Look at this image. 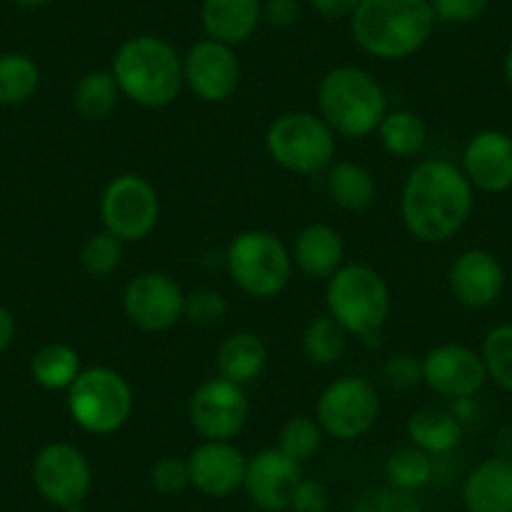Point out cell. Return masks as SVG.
Listing matches in <instances>:
<instances>
[{
	"instance_id": "6da1fadb",
	"label": "cell",
	"mask_w": 512,
	"mask_h": 512,
	"mask_svg": "<svg viewBox=\"0 0 512 512\" xmlns=\"http://www.w3.org/2000/svg\"><path fill=\"white\" fill-rule=\"evenodd\" d=\"M475 209V189L457 164L422 159L407 174L400 211L405 229L422 244H442L457 236Z\"/></svg>"
},
{
	"instance_id": "c3c4849f",
	"label": "cell",
	"mask_w": 512,
	"mask_h": 512,
	"mask_svg": "<svg viewBox=\"0 0 512 512\" xmlns=\"http://www.w3.org/2000/svg\"><path fill=\"white\" fill-rule=\"evenodd\" d=\"M435 512H445V510H435Z\"/></svg>"
},
{
	"instance_id": "836d02e7",
	"label": "cell",
	"mask_w": 512,
	"mask_h": 512,
	"mask_svg": "<svg viewBox=\"0 0 512 512\" xmlns=\"http://www.w3.org/2000/svg\"><path fill=\"white\" fill-rule=\"evenodd\" d=\"M324 430L319 427V422L314 417H292V420L284 422L282 432H279L277 450H282L284 455L292 457L294 462H307L322 450L324 442Z\"/></svg>"
},
{
	"instance_id": "1f68e13d",
	"label": "cell",
	"mask_w": 512,
	"mask_h": 512,
	"mask_svg": "<svg viewBox=\"0 0 512 512\" xmlns=\"http://www.w3.org/2000/svg\"><path fill=\"white\" fill-rule=\"evenodd\" d=\"M480 357L485 362L487 379H492L500 390L512 392V322L497 324L485 334Z\"/></svg>"
},
{
	"instance_id": "ee69618b",
	"label": "cell",
	"mask_w": 512,
	"mask_h": 512,
	"mask_svg": "<svg viewBox=\"0 0 512 512\" xmlns=\"http://www.w3.org/2000/svg\"><path fill=\"white\" fill-rule=\"evenodd\" d=\"M452 415L465 425V422H472L477 417V405H475V397H465V400H455L450 407Z\"/></svg>"
},
{
	"instance_id": "7bdbcfd3",
	"label": "cell",
	"mask_w": 512,
	"mask_h": 512,
	"mask_svg": "<svg viewBox=\"0 0 512 512\" xmlns=\"http://www.w3.org/2000/svg\"><path fill=\"white\" fill-rule=\"evenodd\" d=\"M13 339H16V317L11 314V309L0 304V354L11 347Z\"/></svg>"
},
{
	"instance_id": "ac0fdd59",
	"label": "cell",
	"mask_w": 512,
	"mask_h": 512,
	"mask_svg": "<svg viewBox=\"0 0 512 512\" xmlns=\"http://www.w3.org/2000/svg\"><path fill=\"white\" fill-rule=\"evenodd\" d=\"M249 457L234 442L204 440L186 457L191 487L206 497H229L244 487Z\"/></svg>"
},
{
	"instance_id": "5bb4252c",
	"label": "cell",
	"mask_w": 512,
	"mask_h": 512,
	"mask_svg": "<svg viewBox=\"0 0 512 512\" xmlns=\"http://www.w3.org/2000/svg\"><path fill=\"white\" fill-rule=\"evenodd\" d=\"M184 86L204 103H224L239 91L241 61L226 43L201 38L186 51Z\"/></svg>"
},
{
	"instance_id": "e0dca14e",
	"label": "cell",
	"mask_w": 512,
	"mask_h": 512,
	"mask_svg": "<svg viewBox=\"0 0 512 512\" xmlns=\"http://www.w3.org/2000/svg\"><path fill=\"white\" fill-rule=\"evenodd\" d=\"M460 169L475 191L505 194L512 189V136L500 128L477 131L462 151Z\"/></svg>"
},
{
	"instance_id": "f6af8a7d",
	"label": "cell",
	"mask_w": 512,
	"mask_h": 512,
	"mask_svg": "<svg viewBox=\"0 0 512 512\" xmlns=\"http://www.w3.org/2000/svg\"><path fill=\"white\" fill-rule=\"evenodd\" d=\"M495 455L512 460V422H507V425H502L500 430H497Z\"/></svg>"
},
{
	"instance_id": "4316f807",
	"label": "cell",
	"mask_w": 512,
	"mask_h": 512,
	"mask_svg": "<svg viewBox=\"0 0 512 512\" xmlns=\"http://www.w3.org/2000/svg\"><path fill=\"white\" fill-rule=\"evenodd\" d=\"M81 354L63 342L43 344L31 357V377L48 392L68 390L81 374Z\"/></svg>"
},
{
	"instance_id": "4fadbf2b",
	"label": "cell",
	"mask_w": 512,
	"mask_h": 512,
	"mask_svg": "<svg viewBox=\"0 0 512 512\" xmlns=\"http://www.w3.org/2000/svg\"><path fill=\"white\" fill-rule=\"evenodd\" d=\"M186 294L169 274L144 272L123 289V312L144 332H166L184 319Z\"/></svg>"
},
{
	"instance_id": "7402d4cb",
	"label": "cell",
	"mask_w": 512,
	"mask_h": 512,
	"mask_svg": "<svg viewBox=\"0 0 512 512\" xmlns=\"http://www.w3.org/2000/svg\"><path fill=\"white\" fill-rule=\"evenodd\" d=\"M294 267L307 279L327 282L344 267V241L329 224H309L297 234L292 246Z\"/></svg>"
},
{
	"instance_id": "cb8c5ba5",
	"label": "cell",
	"mask_w": 512,
	"mask_h": 512,
	"mask_svg": "<svg viewBox=\"0 0 512 512\" xmlns=\"http://www.w3.org/2000/svg\"><path fill=\"white\" fill-rule=\"evenodd\" d=\"M324 184H327V196L332 199L334 206L344 211H367L374 204L377 196V181L367 166L357 164V161H334L327 171H324Z\"/></svg>"
},
{
	"instance_id": "7a4b0ae2",
	"label": "cell",
	"mask_w": 512,
	"mask_h": 512,
	"mask_svg": "<svg viewBox=\"0 0 512 512\" xmlns=\"http://www.w3.org/2000/svg\"><path fill=\"white\" fill-rule=\"evenodd\" d=\"M435 26L430 0H362L349 18L359 51L377 61H405L420 53Z\"/></svg>"
},
{
	"instance_id": "7dc6e473",
	"label": "cell",
	"mask_w": 512,
	"mask_h": 512,
	"mask_svg": "<svg viewBox=\"0 0 512 512\" xmlns=\"http://www.w3.org/2000/svg\"><path fill=\"white\" fill-rule=\"evenodd\" d=\"M13 3H16V6H21V8H26V11H38V8L48 6L51 0H13Z\"/></svg>"
},
{
	"instance_id": "30bf717a",
	"label": "cell",
	"mask_w": 512,
	"mask_h": 512,
	"mask_svg": "<svg viewBox=\"0 0 512 512\" xmlns=\"http://www.w3.org/2000/svg\"><path fill=\"white\" fill-rule=\"evenodd\" d=\"M159 191L139 174H121L101 194L103 229L111 231L123 244L144 241L159 224Z\"/></svg>"
},
{
	"instance_id": "ffe728a7",
	"label": "cell",
	"mask_w": 512,
	"mask_h": 512,
	"mask_svg": "<svg viewBox=\"0 0 512 512\" xmlns=\"http://www.w3.org/2000/svg\"><path fill=\"white\" fill-rule=\"evenodd\" d=\"M199 18L206 38L234 48L262 26V0H201Z\"/></svg>"
},
{
	"instance_id": "3957f363",
	"label": "cell",
	"mask_w": 512,
	"mask_h": 512,
	"mask_svg": "<svg viewBox=\"0 0 512 512\" xmlns=\"http://www.w3.org/2000/svg\"><path fill=\"white\" fill-rule=\"evenodd\" d=\"M121 96L144 108H166L184 88V58L169 41L151 33L128 38L111 61Z\"/></svg>"
},
{
	"instance_id": "f546056e",
	"label": "cell",
	"mask_w": 512,
	"mask_h": 512,
	"mask_svg": "<svg viewBox=\"0 0 512 512\" xmlns=\"http://www.w3.org/2000/svg\"><path fill=\"white\" fill-rule=\"evenodd\" d=\"M384 477H387L390 487L415 495L417 490L430 485L432 477H435V457L415 445L400 447L384 462Z\"/></svg>"
},
{
	"instance_id": "8d00e7d4",
	"label": "cell",
	"mask_w": 512,
	"mask_h": 512,
	"mask_svg": "<svg viewBox=\"0 0 512 512\" xmlns=\"http://www.w3.org/2000/svg\"><path fill=\"white\" fill-rule=\"evenodd\" d=\"M382 382L390 390H415L417 384H422V359L412 357V354H392L390 359H384L382 364Z\"/></svg>"
},
{
	"instance_id": "4dcf8cb0",
	"label": "cell",
	"mask_w": 512,
	"mask_h": 512,
	"mask_svg": "<svg viewBox=\"0 0 512 512\" xmlns=\"http://www.w3.org/2000/svg\"><path fill=\"white\" fill-rule=\"evenodd\" d=\"M349 334L329 314L314 317L302 334L304 357L317 367H332L347 352Z\"/></svg>"
},
{
	"instance_id": "8fae6325",
	"label": "cell",
	"mask_w": 512,
	"mask_h": 512,
	"mask_svg": "<svg viewBox=\"0 0 512 512\" xmlns=\"http://www.w3.org/2000/svg\"><path fill=\"white\" fill-rule=\"evenodd\" d=\"M33 485L53 507L73 512L83 505L93 485L88 457L68 442H48L33 457Z\"/></svg>"
},
{
	"instance_id": "83f0119b",
	"label": "cell",
	"mask_w": 512,
	"mask_h": 512,
	"mask_svg": "<svg viewBox=\"0 0 512 512\" xmlns=\"http://www.w3.org/2000/svg\"><path fill=\"white\" fill-rule=\"evenodd\" d=\"M118 98H121V88H118L111 68L88 71L73 88V108L78 111V116L93 123L106 121L116 111Z\"/></svg>"
},
{
	"instance_id": "603a6c76",
	"label": "cell",
	"mask_w": 512,
	"mask_h": 512,
	"mask_svg": "<svg viewBox=\"0 0 512 512\" xmlns=\"http://www.w3.org/2000/svg\"><path fill=\"white\" fill-rule=\"evenodd\" d=\"M269 359V349L256 332H231L216 349V369L219 377L231 379L236 384L254 382L264 372Z\"/></svg>"
},
{
	"instance_id": "8992f818",
	"label": "cell",
	"mask_w": 512,
	"mask_h": 512,
	"mask_svg": "<svg viewBox=\"0 0 512 512\" xmlns=\"http://www.w3.org/2000/svg\"><path fill=\"white\" fill-rule=\"evenodd\" d=\"M226 272L249 297L274 299L292 279V251L267 229L239 231L226 249Z\"/></svg>"
},
{
	"instance_id": "74e56055",
	"label": "cell",
	"mask_w": 512,
	"mask_h": 512,
	"mask_svg": "<svg viewBox=\"0 0 512 512\" xmlns=\"http://www.w3.org/2000/svg\"><path fill=\"white\" fill-rule=\"evenodd\" d=\"M151 487L161 495H179L186 487H191L189 465L181 457H161L154 467H151Z\"/></svg>"
},
{
	"instance_id": "9a60e30c",
	"label": "cell",
	"mask_w": 512,
	"mask_h": 512,
	"mask_svg": "<svg viewBox=\"0 0 512 512\" xmlns=\"http://www.w3.org/2000/svg\"><path fill=\"white\" fill-rule=\"evenodd\" d=\"M422 382L445 400L475 397L487 384L480 352L465 344H437L422 357Z\"/></svg>"
},
{
	"instance_id": "7c38bea8",
	"label": "cell",
	"mask_w": 512,
	"mask_h": 512,
	"mask_svg": "<svg viewBox=\"0 0 512 512\" xmlns=\"http://www.w3.org/2000/svg\"><path fill=\"white\" fill-rule=\"evenodd\" d=\"M249 397L231 379L201 382L189 400V422L201 440L234 442L249 420Z\"/></svg>"
},
{
	"instance_id": "484cf974",
	"label": "cell",
	"mask_w": 512,
	"mask_h": 512,
	"mask_svg": "<svg viewBox=\"0 0 512 512\" xmlns=\"http://www.w3.org/2000/svg\"><path fill=\"white\" fill-rule=\"evenodd\" d=\"M377 136L382 149L395 159H417L427 149V123L410 108L384 113Z\"/></svg>"
},
{
	"instance_id": "44dd1931",
	"label": "cell",
	"mask_w": 512,
	"mask_h": 512,
	"mask_svg": "<svg viewBox=\"0 0 512 512\" xmlns=\"http://www.w3.org/2000/svg\"><path fill=\"white\" fill-rule=\"evenodd\" d=\"M467 512H512V460L492 455L472 467L462 485Z\"/></svg>"
},
{
	"instance_id": "5b68a950",
	"label": "cell",
	"mask_w": 512,
	"mask_h": 512,
	"mask_svg": "<svg viewBox=\"0 0 512 512\" xmlns=\"http://www.w3.org/2000/svg\"><path fill=\"white\" fill-rule=\"evenodd\" d=\"M327 309L344 332L372 342L390 319V287L377 269L367 264H344L327 279Z\"/></svg>"
},
{
	"instance_id": "bcb514c9",
	"label": "cell",
	"mask_w": 512,
	"mask_h": 512,
	"mask_svg": "<svg viewBox=\"0 0 512 512\" xmlns=\"http://www.w3.org/2000/svg\"><path fill=\"white\" fill-rule=\"evenodd\" d=\"M502 78H505V86L510 88V93H512V46L507 48L505 61H502Z\"/></svg>"
},
{
	"instance_id": "d590c367",
	"label": "cell",
	"mask_w": 512,
	"mask_h": 512,
	"mask_svg": "<svg viewBox=\"0 0 512 512\" xmlns=\"http://www.w3.org/2000/svg\"><path fill=\"white\" fill-rule=\"evenodd\" d=\"M229 314V304H226L224 294L216 289H196V292L186 294L184 317L189 322L199 324V327H216Z\"/></svg>"
},
{
	"instance_id": "d6a6232c",
	"label": "cell",
	"mask_w": 512,
	"mask_h": 512,
	"mask_svg": "<svg viewBox=\"0 0 512 512\" xmlns=\"http://www.w3.org/2000/svg\"><path fill=\"white\" fill-rule=\"evenodd\" d=\"M123 241L116 239L111 231H93L81 246V267L88 277L106 279L121 267L123 262Z\"/></svg>"
},
{
	"instance_id": "d4e9b609",
	"label": "cell",
	"mask_w": 512,
	"mask_h": 512,
	"mask_svg": "<svg viewBox=\"0 0 512 512\" xmlns=\"http://www.w3.org/2000/svg\"><path fill=\"white\" fill-rule=\"evenodd\" d=\"M462 432L465 425L450 410H437V407H422L407 422V437L412 445L432 457L455 450L462 440Z\"/></svg>"
},
{
	"instance_id": "d6986e66",
	"label": "cell",
	"mask_w": 512,
	"mask_h": 512,
	"mask_svg": "<svg viewBox=\"0 0 512 512\" xmlns=\"http://www.w3.org/2000/svg\"><path fill=\"white\" fill-rule=\"evenodd\" d=\"M450 294L467 309H487L505 292V269L487 249H467L452 262L447 274Z\"/></svg>"
},
{
	"instance_id": "2e32d148",
	"label": "cell",
	"mask_w": 512,
	"mask_h": 512,
	"mask_svg": "<svg viewBox=\"0 0 512 512\" xmlns=\"http://www.w3.org/2000/svg\"><path fill=\"white\" fill-rule=\"evenodd\" d=\"M302 480V465L277 447L256 452L246 462L244 487L251 505L262 512H284L292 505V495Z\"/></svg>"
},
{
	"instance_id": "60d3db41",
	"label": "cell",
	"mask_w": 512,
	"mask_h": 512,
	"mask_svg": "<svg viewBox=\"0 0 512 512\" xmlns=\"http://www.w3.org/2000/svg\"><path fill=\"white\" fill-rule=\"evenodd\" d=\"M299 13V0H262V23L272 28H292Z\"/></svg>"
},
{
	"instance_id": "b9f144b4",
	"label": "cell",
	"mask_w": 512,
	"mask_h": 512,
	"mask_svg": "<svg viewBox=\"0 0 512 512\" xmlns=\"http://www.w3.org/2000/svg\"><path fill=\"white\" fill-rule=\"evenodd\" d=\"M362 0H309V6L319 13V16L329 18V21H342V18H352L357 6Z\"/></svg>"
},
{
	"instance_id": "9c48e42d",
	"label": "cell",
	"mask_w": 512,
	"mask_h": 512,
	"mask_svg": "<svg viewBox=\"0 0 512 512\" xmlns=\"http://www.w3.org/2000/svg\"><path fill=\"white\" fill-rule=\"evenodd\" d=\"M377 387L364 377H339L329 382L317 400L319 427L339 442H354L367 435L379 420Z\"/></svg>"
},
{
	"instance_id": "ba28073f",
	"label": "cell",
	"mask_w": 512,
	"mask_h": 512,
	"mask_svg": "<svg viewBox=\"0 0 512 512\" xmlns=\"http://www.w3.org/2000/svg\"><path fill=\"white\" fill-rule=\"evenodd\" d=\"M267 151L282 169L317 176L337 161V134L319 113L289 111L267 128Z\"/></svg>"
},
{
	"instance_id": "f1b7e54d",
	"label": "cell",
	"mask_w": 512,
	"mask_h": 512,
	"mask_svg": "<svg viewBox=\"0 0 512 512\" xmlns=\"http://www.w3.org/2000/svg\"><path fill=\"white\" fill-rule=\"evenodd\" d=\"M41 86V68L28 53H0V106H21Z\"/></svg>"
},
{
	"instance_id": "f35d334b",
	"label": "cell",
	"mask_w": 512,
	"mask_h": 512,
	"mask_svg": "<svg viewBox=\"0 0 512 512\" xmlns=\"http://www.w3.org/2000/svg\"><path fill=\"white\" fill-rule=\"evenodd\" d=\"M490 3L492 0H430L437 23H447V26H465V23L477 21L485 16Z\"/></svg>"
},
{
	"instance_id": "277c9868",
	"label": "cell",
	"mask_w": 512,
	"mask_h": 512,
	"mask_svg": "<svg viewBox=\"0 0 512 512\" xmlns=\"http://www.w3.org/2000/svg\"><path fill=\"white\" fill-rule=\"evenodd\" d=\"M319 116L344 139H367L377 134L387 108V96L377 78L359 66H337L327 71L317 88Z\"/></svg>"
},
{
	"instance_id": "ab89813d",
	"label": "cell",
	"mask_w": 512,
	"mask_h": 512,
	"mask_svg": "<svg viewBox=\"0 0 512 512\" xmlns=\"http://www.w3.org/2000/svg\"><path fill=\"white\" fill-rule=\"evenodd\" d=\"M329 507V492L319 480H309L302 477L292 495V505L289 510L294 512H327Z\"/></svg>"
},
{
	"instance_id": "52a82bcc",
	"label": "cell",
	"mask_w": 512,
	"mask_h": 512,
	"mask_svg": "<svg viewBox=\"0 0 512 512\" xmlns=\"http://www.w3.org/2000/svg\"><path fill=\"white\" fill-rule=\"evenodd\" d=\"M134 390L118 369H81L66 390L71 420L91 435H113L134 415Z\"/></svg>"
},
{
	"instance_id": "e575fe53",
	"label": "cell",
	"mask_w": 512,
	"mask_h": 512,
	"mask_svg": "<svg viewBox=\"0 0 512 512\" xmlns=\"http://www.w3.org/2000/svg\"><path fill=\"white\" fill-rule=\"evenodd\" d=\"M352 512H422V507L412 492L387 485L362 492L352 505Z\"/></svg>"
}]
</instances>
